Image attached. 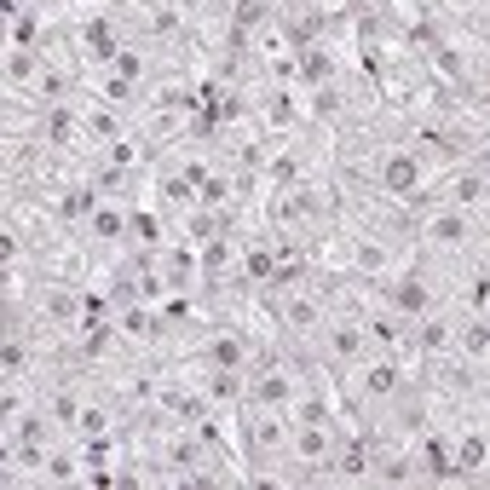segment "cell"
Instances as JSON below:
<instances>
[{
    "label": "cell",
    "mask_w": 490,
    "mask_h": 490,
    "mask_svg": "<svg viewBox=\"0 0 490 490\" xmlns=\"http://www.w3.org/2000/svg\"><path fill=\"white\" fill-rule=\"evenodd\" d=\"M323 450H329V438H323L317 427H312V433H300V455H306V462H317Z\"/></svg>",
    "instance_id": "3"
},
{
    "label": "cell",
    "mask_w": 490,
    "mask_h": 490,
    "mask_svg": "<svg viewBox=\"0 0 490 490\" xmlns=\"http://www.w3.org/2000/svg\"><path fill=\"white\" fill-rule=\"evenodd\" d=\"M92 225H98V231H104V237H116V231H121V219H116V214H110V208H104V214H98Z\"/></svg>",
    "instance_id": "6"
},
{
    "label": "cell",
    "mask_w": 490,
    "mask_h": 490,
    "mask_svg": "<svg viewBox=\"0 0 490 490\" xmlns=\"http://www.w3.org/2000/svg\"><path fill=\"white\" fill-rule=\"evenodd\" d=\"M386 185L392 190H410L415 185V161H392V168H386Z\"/></svg>",
    "instance_id": "2"
},
{
    "label": "cell",
    "mask_w": 490,
    "mask_h": 490,
    "mask_svg": "<svg viewBox=\"0 0 490 490\" xmlns=\"http://www.w3.org/2000/svg\"><path fill=\"white\" fill-rule=\"evenodd\" d=\"M462 237H467V219H462V214L433 219V242H444V248H450V242H462Z\"/></svg>",
    "instance_id": "1"
},
{
    "label": "cell",
    "mask_w": 490,
    "mask_h": 490,
    "mask_svg": "<svg viewBox=\"0 0 490 490\" xmlns=\"http://www.w3.org/2000/svg\"><path fill=\"white\" fill-rule=\"evenodd\" d=\"M392 386H398V369H375L369 375V392H392Z\"/></svg>",
    "instance_id": "4"
},
{
    "label": "cell",
    "mask_w": 490,
    "mask_h": 490,
    "mask_svg": "<svg viewBox=\"0 0 490 490\" xmlns=\"http://www.w3.org/2000/svg\"><path fill=\"white\" fill-rule=\"evenodd\" d=\"M479 190H484V179L473 173V179H462V185H455V196H462V202H479Z\"/></svg>",
    "instance_id": "5"
}]
</instances>
